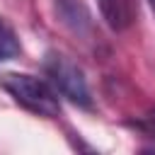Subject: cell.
<instances>
[{
  "instance_id": "cell-1",
  "label": "cell",
  "mask_w": 155,
  "mask_h": 155,
  "mask_svg": "<svg viewBox=\"0 0 155 155\" xmlns=\"http://www.w3.org/2000/svg\"><path fill=\"white\" fill-rule=\"evenodd\" d=\"M0 87L24 109L46 116V119H56L61 114V104L56 97V90L34 75L27 73H2L0 75Z\"/></svg>"
},
{
  "instance_id": "cell-2",
  "label": "cell",
  "mask_w": 155,
  "mask_h": 155,
  "mask_svg": "<svg viewBox=\"0 0 155 155\" xmlns=\"http://www.w3.org/2000/svg\"><path fill=\"white\" fill-rule=\"evenodd\" d=\"M44 70H46L51 85H53L63 97H68L70 102H75V104H80V107H90V104H92L87 80H85L82 70H80L68 56L48 53L46 61H44Z\"/></svg>"
},
{
  "instance_id": "cell-3",
  "label": "cell",
  "mask_w": 155,
  "mask_h": 155,
  "mask_svg": "<svg viewBox=\"0 0 155 155\" xmlns=\"http://www.w3.org/2000/svg\"><path fill=\"white\" fill-rule=\"evenodd\" d=\"M56 12L61 22L75 34H85L92 29V17L82 0H56Z\"/></svg>"
},
{
  "instance_id": "cell-4",
  "label": "cell",
  "mask_w": 155,
  "mask_h": 155,
  "mask_svg": "<svg viewBox=\"0 0 155 155\" xmlns=\"http://www.w3.org/2000/svg\"><path fill=\"white\" fill-rule=\"evenodd\" d=\"M102 17L116 31H124L133 22V2L131 0H97Z\"/></svg>"
},
{
  "instance_id": "cell-5",
  "label": "cell",
  "mask_w": 155,
  "mask_h": 155,
  "mask_svg": "<svg viewBox=\"0 0 155 155\" xmlns=\"http://www.w3.org/2000/svg\"><path fill=\"white\" fill-rule=\"evenodd\" d=\"M19 51H22V46H19V39H17L12 24L5 17H0V63L19 56Z\"/></svg>"
},
{
  "instance_id": "cell-6",
  "label": "cell",
  "mask_w": 155,
  "mask_h": 155,
  "mask_svg": "<svg viewBox=\"0 0 155 155\" xmlns=\"http://www.w3.org/2000/svg\"><path fill=\"white\" fill-rule=\"evenodd\" d=\"M145 126H148V131L155 136V111H153L150 116H145Z\"/></svg>"
},
{
  "instance_id": "cell-7",
  "label": "cell",
  "mask_w": 155,
  "mask_h": 155,
  "mask_svg": "<svg viewBox=\"0 0 155 155\" xmlns=\"http://www.w3.org/2000/svg\"><path fill=\"white\" fill-rule=\"evenodd\" d=\"M150 5H153V10H155V0H150Z\"/></svg>"
}]
</instances>
